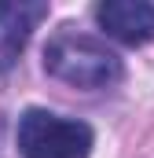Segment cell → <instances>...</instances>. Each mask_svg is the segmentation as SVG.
I'll return each instance as SVG.
<instances>
[{
    "label": "cell",
    "instance_id": "cell-4",
    "mask_svg": "<svg viewBox=\"0 0 154 158\" xmlns=\"http://www.w3.org/2000/svg\"><path fill=\"white\" fill-rule=\"evenodd\" d=\"M48 19V4L40 0H15V4H0V77H7L18 63V55L26 52V44L33 37L40 22Z\"/></svg>",
    "mask_w": 154,
    "mask_h": 158
},
{
    "label": "cell",
    "instance_id": "cell-2",
    "mask_svg": "<svg viewBox=\"0 0 154 158\" xmlns=\"http://www.w3.org/2000/svg\"><path fill=\"white\" fill-rule=\"evenodd\" d=\"M15 143H18L22 158H88L95 132H92V125L77 118L44 110V107H30L18 118Z\"/></svg>",
    "mask_w": 154,
    "mask_h": 158
},
{
    "label": "cell",
    "instance_id": "cell-3",
    "mask_svg": "<svg viewBox=\"0 0 154 158\" xmlns=\"http://www.w3.org/2000/svg\"><path fill=\"white\" fill-rule=\"evenodd\" d=\"M95 22L110 40L140 48L154 40V4L151 0H103L95 4Z\"/></svg>",
    "mask_w": 154,
    "mask_h": 158
},
{
    "label": "cell",
    "instance_id": "cell-1",
    "mask_svg": "<svg viewBox=\"0 0 154 158\" xmlns=\"http://www.w3.org/2000/svg\"><path fill=\"white\" fill-rule=\"evenodd\" d=\"M44 70L48 77L70 88H84V92H107L125 77L121 55L114 48H107L99 37L77 33L70 26L44 44Z\"/></svg>",
    "mask_w": 154,
    "mask_h": 158
}]
</instances>
